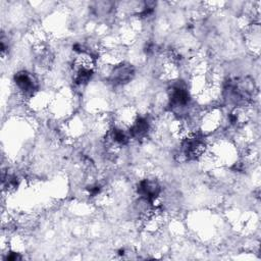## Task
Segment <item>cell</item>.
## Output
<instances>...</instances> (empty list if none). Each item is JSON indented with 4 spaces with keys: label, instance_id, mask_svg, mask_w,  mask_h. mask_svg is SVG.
Here are the masks:
<instances>
[{
    "label": "cell",
    "instance_id": "6da1fadb",
    "mask_svg": "<svg viewBox=\"0 0 261 261\" xmlns=\"http://www.w3.org/2000/svg\"><path fill=\"white\" fill-rule=\"evenodd\" d=\"M226 99L236 106L242 107L249 104L255 94V83L250 77L230 80L224 88Z\"/></svg>",
    "mask_w": 261,
    "mask_h": 261
},
{
    "label": "cell",
    "instance_id": "7a4b0ae2",
    "mask_svg": "<svg viewBox=\"0 0 261 261\" xmlns=\"http://www.w3.org/2000/svg\"><path fill=\"white\" fill-rule=\"evenodd\" d=\"M206 144L204 140L196 134H191L185 137L180 145V155L186 159H197L204 155Z\"/></svg>",
    "mask_w": 261,
    "mask_h": 261
},
{
    "label": "cell",
    "instance_id": "3957f363",
    "mask_svg": "<svg viewBox=\"0 0 261 261\" xmlns=\"http://www.w3.org/2000/svg\"><path fill=\"white\" fill-rule=\"evenodd\" d=\"M14 84L18 92L24 97L33 96L37 91L38 87L35 76L25 70H21L15 73Z\"/></svg>",
    "mask_w": 261,
    "mask_h": 261
},
{
    "label": "cell",
    "instance_id": "277c9868",
    "mask_svg": "<svg viewBox=\"0 0 261 261\" xmlns=\"http://www.w3.org/2000/svg\"><path fill=\"white\" fill-rule=\"evenodd\" d=\"M135 75V68L128 63L114 65L109 72V81L115 86H122L132 81Z\"/></svg>",
    "mask_w": 261,
    "mask_h": 261
},
{
    "label": "cell",
    "instance_id": "5b68a950",
    "mask_svg": "<svg viewBox=\"0 0 261 261\" xmlns=\"http://www.w3.org/2000/svg\"><path fill=\"white\" fill-rule=\"evenodd\" d=\"M137 192L143 201L153 204L158 199L161 190L159 184L155 179L145 178L139 182Z\"/></svg>",
    "mask_w": 261,
    "mask_h": 261
},
{
    "label": "cell",
    "instance_id": "8992f818",
    "mask_svg": "<svg viewBox=\"0 0 261 261\" xmlns=\"http://www.w3.org/2000/svg\"><path fill=\"white\" fill-rule=\"evenodd\" d=\"M168 100L170 107L184 108L190 102V95L185 87L180 85H174L168 92Z\"/></svg>",
    "mask_w": 261,
    "mask_h": 261
},
{
    "label": "cell",
    "instance_id": "52a82bcc",
    "mask_svg": "<svg viewBox=\"0 0 261 261\" xmlns=\"http://www.w3.org/2000/svg\"><path fill=\"white\" fill-rule=\"evenodd\" d=\"M150 130V122L144 116H137L134 122L128 127V134L132 138L135 139H143L147 136Z\"/></svg>",
    "mask_w": 261,
    "mask_h": 261
},
{
    "label": "cell",
    "instance_id": "ba28073f",
    "mask_svg": "<svg viewBox=\"0 0 261 261\" xmlns=\"http://www.w3.org/2000/svg\"><path fill=\"white\" fill-rule=\"evenodd\" d=\"M6 259H7V260H9V261H15V260H19V259H21V256L19 255V253L11 252V253L7 254Z\"/></svg>",
    "mask_w": 261,
    "mask_h": 261
}]
</instances>
